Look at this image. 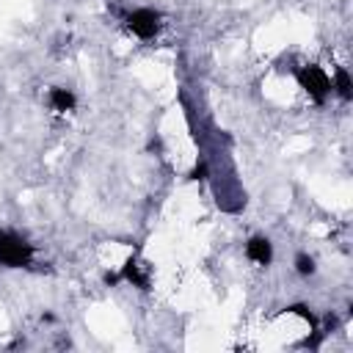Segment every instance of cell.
Listing matches in <instances>:
<instances>
[{
    "label": "cell",
    "instance_id": "obj_1",
    "mask_svg": "<svg viewBox=\"0 0 353 353\" xmlns=\"http://www.w3.org/2000/svg\"><path fill=\"white\" fill-rule=\"evenodd\" d=\"M33 243L17 232L0 229V265L3 268H28L33 262Z\"/></svg>",
    "mask_w": 353,
    "mask_h": 353
},
{
    "label": "cell",
    "instance_id": "obj_2",
    "mask_svg": "<svg viewBox=\"0 0 353 353\" xmlns=\"http://www.w3.org/2000/svg\"><path fill=\"white\" fill-rule=\"evenodd\" d=\"M295 80H298V85L309 94V99H312L314 105H323V102L328 99V94H331V77H328L325 69L317 66V63L298 66V69H295Z\"/></svg>",
    "mask_w": 353,
    "mask_h": 353
},
{
    "label": "cell",
    "instance_id": "obj_3",
    "mask_svg": "<svg viewBox=\"0 0 353 353\" xmlns=\"http://www.w3.org/2000/svg\"><path fill=\"white\" fill-rule=\"evenodd\" d=\"M124 22H127V30H130V33H135V36L143 39V41H149V39L157 36L160 22H163V14L154 11V8H135V11H130V14L124 17Z\"/></svg>",
    "mask_w": 353,
    "mask_h": 353
},
{
    "label": "cell",
    "instance_id": "obj_4",
    "mask_svg": "<svg viewBox=\"0 0 353 353\" xmlns=\"http://www.w3.org/2000/svg\"><path fill=\"white\" fill-rule=\"evenodd\" d=\"M245 256H248L251 262L268 268V265L273 262V243H270L268 237H262V234H254V237H248V243H245Z\"/></svg>",
    "mask_w": 353,
    "mask_h": 353
},
{
    "label": "cell",
    "instance_id": "obj_5",
    "mask_svg": "<svg viewBox=\"0 0 353 353\" xmlns=\"http://www.w3.org/2000/svg\"><path fill=\"white\" fill-rule=\"evenodd\" d=\"M119 279L132 284V287H138V290H149V270H143V265L135 256H127V262L119 270Z\"/></svg>",
    "mask_w": 353,
    "mask_h": 353
},
{
    "label": "cell",
    "instance_id": "obj_6",
    "mask_svg": "<svg viewBox=\"0 0 353 353\" xmlns=\"http://www.w3.org/2000/svg\"><path fill=\"white\" fill-rule=\"evenodd\" d=\"M47 99H50V108H52V110H58V113L74 110V105H77V97H74V94H72L69 88H61V85L50 88Z\"/></svg>",
    "mask_w": 353,
    "mask_h": 353
},
{
    "label": "cell",
    "instance_id": "obj_7",
    "mask_svg": "<svg viewBox=\"0 0 353 353\" xmlns=\"http://www.w3.org/2000/svg\"><path fill=\"white\" fill-rule=\"evenodd\" d=\"M331 91H336V97H339L342 102H350V99H353V80H350V74H347L345 66H336V69H334Z\"/></svg>",
    "mask_w": 353,
    "mask_h": 353
},
{
    "label": "cell",
    "instance_id": "obj_8",
    "mask_svg": "<svg viewBox=\"0 0 353 353\" xmlns=\"http://www.w3.org/2000/svg\"><path fill=\"white\" fill-rule=\"evenodd\" d=\"M284 312L298 314V317H301V320H306L312 328H320V325H317V323H320V320H317V314H314V312H312L306 303H290V306H284Z\"/></svg>",
    "mask_w": 353,
    "mask_h": 353
},
{
    "label": "cell",
    "instance_id": "obj_9",
    "mask_svg": "<svg viewBox=\"0 0 353 353\" xmlns=\"http://www.w3.org/2000/svg\"><path fill=\"white\" fill-rule=\"evenodd\" d=\"M295 270H298L301 276H312V273L317 270V265H314V259H312L309 254H298V256H295Z\"/></svg>",
    "mask_w": 353,
    "mask_h": 353
},
{
    "label": "cell",
    "instance_id": "obj_10",
    "mask_svg": "<svg viewBox=\"0 0 353 353\" xmlns=\"http://www.w3.org/2000/svg\"><path fill=\"white\" fill-rule=\"evenodd\" d=\"M190 179H193V182H199V179H207V163H204V160L193 165V171H190Z\"/></svg>",
    "mask_w": 353,
    "mask_h": 353
},
{
    "label": "cell",
    "instance_id": "obj_11",
    "mask_svg": "<svg viewBox=\"0 0 353 353\" xmlns=\"http://www.w3.org/2000/svg\"><path fill=\"white\" fill-rule=\"evenodd\" d=\"M102 279H105V284H108V287H116V284L121 281V279H119V273H110V270H108Z\"/></svg>",
    "mask_w": 353,
    "mask_h": 353
}]
</instances>
